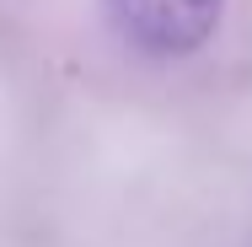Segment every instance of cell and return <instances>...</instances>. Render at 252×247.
<instances>
[{
  "label": "cell",
  "mask_w": 252,
  "mask_h": 247,
  "mask_svg": "<svg viewBox=\"0 0 252 247\" xmlns=\"http://www.w3.org/2000/svg\"><path fill=\"white\" fill-rule=\"evenodd\" d=\"M113 33L145 59H183L199 54L215 27L225 0H102Z\"/></svg>",
  "instance_id": "cell-1"
}]
</instances>
